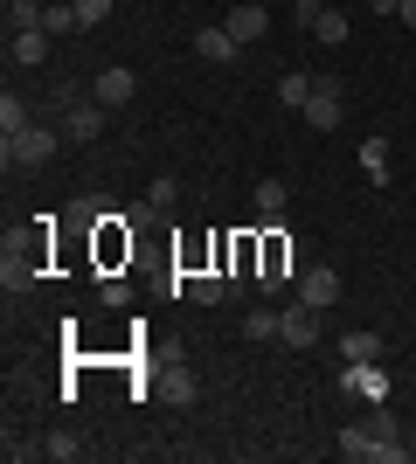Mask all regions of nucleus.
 Wrapping results in <instances>:
<instances>
[{"instance_id": "1", "label": "nucleus", "mask_w": 416, "mask_h": 464, "mask_svg": "<svg viewBox=\"0 0 416 464\" xmlns=\"http://www.w3.org/2000/svg\"><path fill=\"white\" fill-rule=\"evenodd\" d=\"M63 146V118H35L15 139H0V167H49Z\"/></svg>"}, {"instance_id": "2", "label": "nucleus", "mask_w": 416, "mask_h": 464, "mask_svg": "<svg viewBox=\"0 0 416 464\" xmlns=\"http://www.w3.org/2000/svg\"><path fill=\"white\" fill-rule=\"evenodd\" d=\"M56 118H63V139L70 146H91L104 132V104L98 97H77V91H56Z\"/></svg>"}, {"instance_id": "3", "label": "nucleus", "mask_w": 416, "mask_h": 464, "mask_svg": "<svg viewBox=\"0 0 416 464\" xmlns=\"http://www.w3.org/2000/svg\"><path fill=\"white\" fill-rule=\"evenodd\" d=\"M298 271H305V264H298V243L285 229H271V236H264V271H257V285L264 291H285Z\"/></svg>"}, {"instance_id": "4", "label": "nucleus", "mask_w": 416, "mask_h": 464, "mask_svg": "<svg viewBox=\"0 0 416 464\" xmlns=\"http://www.w3.org/2000/svg\"><path fill=\"white\" fill-rule=\"evenodd\" d=\"M277 340H285V347H319V312L305 305V298H285V305H277Z\"/></svg>"}, {"instance_id": "5", "label": "nucleus", "mask_w": 416, "mask_h": 464, "mask_svg": "<svg viewBox=\"0 0 416 464\" xmlns=\"http://www.w3.org/2000/svg\"><path fill=\"white\" fill-rule=\"evenodd\" d=\"M0 285H7V298L42 285V256L28 250V243H15V236H7V256H0Z\"/></svg>"}, {"instance_id": "6", "label": "nucleus", "mask_w": 416, "mask_h": 464, "mask_svg": "<svg viewBox=\"0 0 416 464\" xmlns=\"http://www.w3.org/2000/svg\"><path fill=\"white\" fill-rule=\"evenodd\" d=\"M292 298H305L313 312H326L340 298V271H334V264H305V271L292 277Z\"/></svg>"}, {"instance_id": "7", "label": "nucleus", "mask_w": 416, "mask_h": 464, "mask_svg": "<svg viewBox=\"0 0 416 464\" xmlns=\"http://www.w3.org/2000/svg\"><path fill=\"white\" fill-rule=\"evenodd\" d=\"M340 388H354L368 409L389 402V374H382V361H340Z\"/></svg>"}, {"instance_id": "8", "label": "nucleus", "mask_w": 416, "mask_h": 464, "mask_svg": "<svg viewBox=\"0 0 416 464\" xmlns=\"http://www.w3.org/2000/svg\"><path fill=\"white\" fill-rule=\"evenodd\" d=\"M340 118H347V104H340V77L326 70V77H319V91H313V104H305V125H313V132H334Z\"/></svg>"}, {"instance_id": "9", "label": "nucleus", "mask_w": 416, "mask_h": 464, "mask_svg": "<svg viewBox=\"0 0 416 464\" xmlns=\"http://www.w3.org/2000/svg\"><path fill=\"white\" fill-rule=\"evenodd\" d=\"M222 28H229V35H237L243 49H250V42H264V35H271V7H257V0H237V7L222 14Z\"/></svg>"}, {"instance_id": "10", "label": "nucleus", "mask_w": 416, "mask_h": 464, "mask_svg": "<svg viewBox=\"0 0 416 464\" xmlns=\"http://www.w3.org/2000/svg\"><path fill=\"white\" fill-rule=\"evenodd\" d=\"M91 97H98L104 111H119V104H132L139 97V77L125 70V63H111V70H98V83H91Z\"/></svg>"}, {"instance_id": "11", "label": "nucleus", "mask_w": 416, "mask_h": 464, "mask_svg": "<svg viewBox=\"0 0 416 464\" xmlns=\"http://www.w3.org/2000/svg\"><path fill=\"white\" fill-rule=\"evenodd\" d=\"M250 201H257V215H264V222H285V208H292V188H285L277 174H264L257 188H250Z\"/></svg>"}, {"instance_id": "12", "label": "nucleus", "mask_w": 416, "mask_h": 464, "mask_svg": "<svg viewBox=\"0 0 416 464\" xmlns=\"http://www.w3.org/2000/svg\"><path fill=\"white\" fill-rule=\"evenodd\" d=\"M237 49H243V42L229 35L222 21H216V28H201V35H195V56H201V63H237Z\"/></svg>"}, {"instance_id": "13", "label": "nucleus", "mask_w": 416, "mask_h": 464, "mask_svg": "<svg viewBox=\"0 0 416 464\" xmlns=\"http://www.w3.org/2000/svg\"><path fill=\"white\" fill-rule=\"evenodd\" d=\"M180 291H188L195 305H222V298H229V285H222V271H195V277H180Z\"/></svg>"}, {"instance_id": "14", "label": "nucleus", "mask_w": 416, "mask_h": 464, "mask_svg": "<svg viewBox=\"0 0 416 464\" xmlns=\"http://www.w3.org/2000/svg\"><path fill=\"white\" fill-rule=\"evenodd\" d=\"M361 174L375 180V188H389V139H361Z\"/></svg>"}, {"instance_id": "15", "label": "nucleus", "mask_w": 416, "mask_h": 464, "mask_svg": "<svg viewBox=\"0 0 416 464\" xmlns=\"http://www.w3.org/2000/svg\"><path fill=\"white\" fill-rule=\"evenodd\" d=\"M42 28H49V35H77V28H83L77 0H49V7H42Z\"/></svg>"}, {"instance_id": "16", "label": "nucleus", "mask_w": 416, "mask_h": 464, "mask_svg": "<svg viewBox=\"0 0 416 464\" xmlns=\"http://www.w3.org/2000/svg\"><path fill=\"white\" fill-rule=\"evenodd\" d=\"M340 458L375 464V437H368V423H347V430H340Z\"/></svg>"}, {"instance_id": "17", "label": "nucleus", "mask_w": 416, "mask_h": 464, "mask_svg": "<svg viewBox=\"0 0 416 464\" xmlns=\"http://www.w3.org/2000/svg\"><path fill=\"white\" fill-rule=\"evenodd\" d=\"M313 91H319V77H305V70H292V77H277V97H285L292 111H305V104H313Z\"/></svg>"}, {"instance_id": "18", "label": "nucleus", "mask_w": 416, "mask_h": 464, "mask_svg": "<svg viewBox=\"0 0 416 464\" xmlns=\"http://www.w3.org/2000/svg\"><path fill=\"white\" fill-rule=\"evenodd\" d=\"M340 361H382V333H340Z\"/></svg>"}, {"instance_id": "19", "label": "nucleus", "mask_w": 416, "mask_h": 464, "mask_svg": "<svg viewBox=\"0 0 416 464\" xmlns=\"http://www.w3.org/2000/svg\"><path fill=\"white\" fill-rule=\"evenodd\" d=\"M49 56V28H15V63H42Z\"/></svg>"}, {"instance_id": "20", "label": "nucleus", "mask_w": 416, "mask_h": 464, "mask_svg": "<svg viewBox=\"0 0 416 464\" xmlns=\"http://www.w3.org/2000/svg\"><path fill=\"white\" fill-rule=\"evenodd\" d=\"M21 125H35V111H28V104H21V97L7 91V97H0V139H15Z\"/></svg>"}, {"instance_id": "21", "label": "nucleus", "mask_w": 416, "mask_h": 464, "mask_svg": "<svg viewBox=\"0 0 416 464\" xmlns=\"http://www.w3.org/2000/svg\"><path fill=\"white\" fill-rule=\"evenodd\" d=\"M160 395H167V402H174V409H188V402H195V374H188V368L160 374Z\"/></svg>"}, {"instance_id": "22", "label": "nucleus", "mask_w": 416, "mask_h": 464, "mask_svg": "<svg viewBox=\"0 0 416 464\" xmlns=\"http://www.w3.org/2000/svg\"><path fill=\"white\" fill-rule=\"evenodd\" d=\"M42 458H56V464H77V458H83L77 430H56V437H42Z\"/></svg>"}, {"instance_id": "23", "label": "nucleus", "mask_w": 416, "mask_h": 464, "mask_svg": "<svg viewBox=\"0 0 416 464\" xmlns=\"http://www.w3.org/2000/svg\"><path fill=\"white\" fill-rule=\"evenodd\" d=\"M243 333H250V340H277V312H271V305L243 312Z\"/></svg>"}, {"instance_id": "24", "label": "nucleus", "mask_w": 416, "mask_h": 464, "mask_svg": "<svg viewBox=\"0 0 416 464\" xmlns=\"http://www.w3.org/2000/svg\"><path fill=\"white\" fill-rule=\"evenodd\" d=\"M7 28H42V0H7Z\"/></svg>"}, {"instance_id": "25", "label": "nucleus", "mask_w": 416, "mask_h": 464, "mask_svg": "<svg viewBox=\"0 0 416 464\" xmlns=\"http://www.w3.org/2000/svg\"><path fill=\"white\" fill-rule=\"evenodd\" d=\"M313 35H319V42H334V49H340V42H347V14H340V7H326Z\"/></svg>"}, {"instance_id": "26", "label": "nucleus", "mask_w": 416, "mask_h": 464, "mask_svg": "<svg viewBox=\"0 0 416 464\" xmlns=\"http://www.w3.org/2000/svg\"><path fill=\"white\" fill-rule=\"evenodd\" d=\"M146 201H153L160 215H174V201H180V180H153V188H146Z\"/></svg>"}, {"instance_id": "27", "label": "nucleus", "mask_w": 416, "mask_h": 464, "mask_svg": "<svg viewBox=\"0 0 416 464\" xmlns=\"http://www.w3.org/2000/svg\"><path fill=\"white\" fill-rule=\"evenodd\" d=\"M111 7H119V0H77V14H83V28H98V21H111Z\"/></svg>"}, {"instance_id": "28", "label": "nucleus", "mask_w": 416, "mask_h": 464, "mask_svg": "<svg viewBox=\"0 0 416 464\" xmlns=\"http://www.w3.org/2000/svg\"><path fill=\"white\" fill-rule=\"evenodd\" d=\"M319 14H326V0H292V21H298V28H319Z\"/></svg>"}, {"instance_id": "29", "label": "nucleus", "mask_w": 416, "mask_h": 464, "mask_svg": "<svg viewBox=\"0 0 416 464\" xmlns=\"http://www.w3.org/2000/svg\"><path fill=\"white\" fill-rule=\"evenodd\" d=\"M104 215V201H91V194H77V201H70V222H98Z\"/></svg>"}, {"instance_id": "30", "label": "nucleus", "mask_w": 416, "mask_h": 464, "mask_svg": "<svg viewBox=\"0 0 416 464\" xmlns=\"http://www.w3.org/2000/svg\"><path fill=\"white\" fill-rule=\"evenodd\" d=\"M396 14H402V28H410V35H416V0H402Z\"/></svg>"}, {"instance_id": "31", "label": "nucleus", "mask_w": 416, "mask_h": 464, "mask_svg": "<svg viewBox=\"0 0 416 464\" xmlns=\"http://www.w3.org/2000/svg\"><path fill=\"white\" fill-rule=\"evenodd\" d=\"M368 7H375V14H396V7H402V0H368Z\"/></svg>"}]
</instances>
